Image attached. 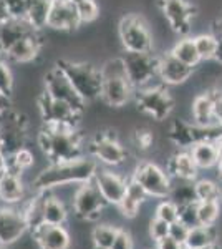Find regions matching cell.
<instances>
[{
  "instance_id": "1",
  "label": "cell",
  "mask_w": 222,
  "mask_h": 249,
  "mask_svg": "<svg viewBox=\"0 0 222 249\" xmlns=\"http://www.w3.org/2000/svg\"><path fill=\"white\" fill-rule=\"evenodd\" d=\"M98 170V161L90 155L80 156L70 161L50 163L34 178L32 188L34 191H51L53 188L67 186V184L88 183L95 178Z\"/></svg>"
},
{
  "instance_id": "2",
  "label": "cell",
  "mask_w": 222,
  "mask_h": 249,
  "mask_svg": "<svg viewBox=\"0 0 222 249\" xmlns=\"http://www.w3.org/2000/svg\"><path fill=\"white\" fill-rule=\"evenodd\" d=\"M38 146L50 163L70 161L85 156L83 136L71 124L43 123L38 133Z\"/></svg>"
},
{
  "instance_id": "3",
  "label": "cell",
  "mask_w": 222,
  "mask_h": 249,
  "mask_svg": "<svg viewBox=\"0 0 222 249\" xmlns=\"http://www.w3.org/2000/svg\"><path fill=\"white\" fill-rule=\"evenodd\" d=\"M103 87L100 100L106 107L121 108L124 107L131 98H135V87L126 77L123 57L110 58L102 67Z\"/></svg>"
},
{
  "instance_id": "4",
  "label": "cell",
  "mask_w": 222,
  "mask_h": 249,
  "mask_svg": "<svg viewBox=\"0 0 222 249\" xmlns=\"http://www.w3.org/2000/svg\"><path fill=\"white\" fill-rule=\"evenodd\" d=\"M56 65L63 70L85 103L95 102L102 96L103 75L100 67H95L90 62H75L70 58L58 60Z\"/></svg>"
},
{
  "instance_id": "5",
  "label": "cell",
  "mask_w": 222,
  "mask_h": 249,
  "mask_svg": "<svg viewBox=\"0 0 222 249\" xmlns=\"http://www.w3.org/2000/svg\"><path fill=\"white\" fill-rule=\"evenodd\" d=\"M135 103L141 113L153 118L154 122L168 120L176 105L168 87L161 82L135 90Z\"/></svg>"
},
{
  "instance_id": "6",
  "label": "cell",
  "mask_w": 222,
  "mask_h": 249,
  "mask_svg": "<svg viewBox=\"0 0 222 249\" xmlns=\"http://www.w3.org/2000/svg\"><path fill=\"white\" fill-rule=\"evenodd\" d=\"M120 42L124 52H136V53H146L153 52L154 40H153L151 29L143 15L126 14L120 20L118 25Z\"/></svg>"
},
{
  "instance_id": "7",
  "label": "cell",
  "mask_w": 222,
  "mask_h": 249,
  "mask_svg": "<svg viewBox=\"0 0 222 249\" xmlns=\"http://www.w3.org/2000/svg\"><path fill=\"white\" fill-rule=\"evenodd\" d=\"M126 77L135 87V90L151 85L154 80H159V57L153 52L136 53V52H124L123 55Z\"/></svg>"
},
{
  "instance_id": "8",
  "label": "cell",
  "mask_w": 222,
  "mask_h": 249,
  "mask_svg": "<svg viewBox=\"0 0 222 249\" xmlns=\"http://www.w3.org/2000/svg\"><path fill=\"white\" fill-rule=\"evenodd\" d=\"M222 133L221 128H205L199 126L194 122L176 118L169 123L168 140L179 150H191L194 144L205 142V140H216Z\"/></svg>"
},
{
  "instance_id": "9",
  "label": "cell",
  "mask_w": 222,
  "mask_h": 249,
  "mask_svg": "<svg viewBox=\"0 0 222 249\" xmlns=\"http://www.w3.org/2000/svg\"><path fill=\"white\" fill-rule=\"evenodd\" d=\"M135 181H138L143 190L148 193L149 198L166 199L169 198L172 186V178L166 170L157 166L153 161H143L135 168L131 176Z\"/></svg>"
},
{
  "instance_id": "10",
  "label": "cell",
  "mask_w": 222,
  "mask_h": 249,
  "mask_svg": "<svg viewBox=\"0 0 222 249\" xmlns=\"http://www.w3.org/2000/svg\"><path fill=\"white\" fill-rule=\"evenodd\" d=\"M88 155L93 156L98 163L111 168L121 166L128 160L126 148L118 142V136L111 130L98 133L91 140L88 144Z\"/></svg>"
},
{
  "instance_id": "11",
  "label": "cell",
  "mask_w": 222,
  "mask_h": 249,
  "mask_svg": "<svg viewBox=\"0 0 222 249\" xmlns=\"http://www.w3.org/2000/svg\"><path fill=\"white\" fill-rule=\"evenodd\" d=\"M27 138V120L25 116L14 110H7L0 116V142H2L3 155L9 158L18 150L25 148Z\"/></svg>"
},
{
  "instance_id": "12",
  "label": "cell",
  "mask_w": 222,
  "mask_h": 249,
  "mask_svg": "<svg viewBox=\"0 0 222 249\" xmlns=\"http://www.w3.org/2000/svg\"><path fill=\"white\" fill-rule=\"evenodd\" d=\"M73 213L76 218L83 219V221H95L102 216V213L106 206L102 191L98 190L96 183L88 181L82 183L76 188L75 195H73Z\"/></svg>"
},
{
  "instance_id": "13",
  "label": "cell",
  "mask_w": 222,
  "mask_h": 249,
  "mask_svg": "<svg viewBox=\"0 0 222 249\" xmlns=\"http://www.w3.org/2000/svg\"><path fill=\"white\" fill-rule=\"evenodd\" d=\"M159 9L174 34L189 37L196 17V7L189 0H159Z\"/></svg>"
},
{
  "instance_id": "14",
  "label": "cell",
  "mask_w": 222,
  "mask_h": 249,
  "mask_svg": "<svg viewBox=\"0 0 222 249\" xmlns=\"http://www.w3.org/2000/svg\"><path fill=\"white\" fill-rule=\"evenodd\" d=\"M43 91L51 98L70 103L71 107H75L80 111H83L85 107H86V103L82 100V96L76 93L70 80L58 65L50 68L45 73V77H43Z\"/></svg>"
},
{
  "instance_id": "15",
  "label": "cell",
  "mask_w": 222,
  "mask_h": 249,
  "mask_svg": "<svg viewBox=\"0 0 222 249\" xmlns=\"http://www.w3.org/2000/svg\"><path fill=\"white\" fill-rule=\"evenodd\" d=\"M38 108L42 113L43 123H60V124H71L76 126L82 118L83 111L76 110L67 102H60L51 96H48L45 91H42L38 96Z\"/></svg>"
},
{
  "instance_id": "16",
  "label": "cell",
  "mask_w": 222,
  "mask_h": 249,
  "mask_svg": "<svg viewBox=\"0 0 222 249\" xmlns=\"http://www.w3.org/2000/svg\"><path fill=\"white\" fill-rule=\"evenodd\" d=\"M30 230L22 208L12 204L0 206V244L12 246Z\"/></svg>"
},
{
  "instance_id": "17",
  "label": "cell",
  "mask_w": 222,
  "mask_h": 249,
  "mask_svg": "<svg viewBox=\"0 0 222 249\" xmlns=\"http://www.w3.org/2000/svg\"><path fill=\"white\" fill-rule=\"evenodd\" d=\"M82 23V17H80L78 10L70 0H53L51 2L47 29L65 34V32L78 30Z\"/></svg>"
},
{
  "instance_id": "18",
  "label": "cell",
  "mask_w": 222,
  "mask_h": 249,
  "mask_svg": "<svg viewBox=\"0 0 222 249\" xmlns=\"http://www.w3.org/2000/svg\"><path fill=\"white\" fill-rule=\"evenodd\" d=\"M93 181L96 183L98 190L102 191L104 201L108 204H113V206H118L123 201L124 195H126L130 179L111 170H98Z\"/></svg>"
},
{
  "instance_id": "19",
  "label": "cell",
  "mask_w": 222,
  "mask_h": 249,
  "mask_svg": "<svg viewBox=\"0 0 222 249\" xmlns=\"http://www.w3.org/2000/svg\"><path fill=\"white\" fill-rule=\"evenodd\" d=\"M194 73V68L186 65L179 58H176L171 52L159 55V82L166 87L183 85Z\"/></svg>"
},
{
  "instance_id": "20",
  "label": "cell",
  "mask_w": 222,
  "mask_h": 249,
  "mask_svg": "<svg viewBox=\"0 0 222 249\" xmlns=\"http://www.w3.org/2000/svg\"><path fill=\"white\" fill-rule=\"evenodd\" d=\"M30 232L38 249H70L71 239L63 224L42 223Z\"/></svg>"
},
{
  "instance_id": "21",
  "label": "cell",
  "mask_w": 222,
  "mask_h": 249,
  "mask_svg": "<svg viewBox=\"0 0 222 249\" xmlns=\"http://www.w3.org/2000/svg\"><path fill=\"white\" fill-rule=\"evenodd\" d=\"M40 32L42 30H37L34 34L23 37L22 40H18L9 52L3 53V57L9 62L18 63V65L20 63L25 65V63H32L34 60H37L43 47V37L40 35Z\"/></svg>"
},
{
  "instance_id": "22",
  "label": "cell",
  "mask_w": 222,
  "mask_h": 249,
  "mask_svg": "<svg viewBox=\"0 0 222 249\" xmlns=\"http://www.w3.org/2000/svg\"><path fill=\"white\" fill-rule=\"evenodd\" d=\"M166 171L172 179H184V181H196L199 175V168L189 150H179L169 156Z\"/></svg>"
},
{
  "instance_id": "23",
  "label": "cell",
  "mask_w": 222,
  "mask_h": 249,
  "mask_svg": "<svg viewBox=\"0 0 222 249\" xmlns=\"http://www.w3.org/2000/svg\"><path fill=\"white\" fill-rule=\"evenodd\" d=\"M37 32L27 18H9L0 25V52H9L18 40Z\"/></svg>"
},
{
  "instance_id": "24",
  "label": "cell",
  "mask_w": 222,
  "mask_h": 249,
  "mask_svg": "<svg viewBox=\"0 0 222 249\" xmlns=\"http://www.w3.org/2000/svg\"><path fill=\"white\" fill-rule=\"evenodd\" d=\"M25 184L20 178V173L7 168L0 175V201L15 206L25 199Z\"/></svg>"
},
{
  "instance_id": "25",
  "label": "cell",
  "mask_w": 222,
  "mask_h": 249,
  "mask_svg": "<svg viewBox=\"0 0 222 249\" xmlns=\"http://www.w3.org/2000/svg\"><path fill=\"white\" fill-rule=\"evenodd\" d=\"M191 115H192V122L199 124V126L221 128V124L216 120V113H214V98L211 90L194 96L191 105Z\"/></svg>"
},
{
  "instance_id": "26",
  "label": "cell",
  "mask_w": 222,
  "mask_h": 249,
  "mask_svg": "<svg viewBox=\"0 0 222 249\" xmlns=\"http://www.w3.org/2000/svg\"><path fill=\"white\" fill-rule=\"evenodd\" d=\"M148 198L149 196H148V193L143 190V186H141L138 181H135L133 178H130L126 195H124L123 201H121L116 208H118L120 213L126 219H135L136 216L139 214L141 206H143Z\"/></svg>"
},
{
  "instance_id": "27",
  "label": "cell",
  "mask_w": 222,
  "mask_h": 249,
  "mask_svg": "<svg viewBox=\"0 0 222 249\" xmlns=\"http://www.w3.org/2000/svg\"><path fill=\"white\" fill-rule=\"evenodd\" d=\"M219 244V232L216 226H196L191 228L186 239V249H212Z\"/></svg>"
},
{
  "instance_id": "28",
  "label": "cell",
  "mask_w": 222,
  "mask_h": 249,
  "mask_svg": "<svg viewBox=\"0 0 222 249\" xmlns=\"http://www.w3.org/2000/svg\"><path fill=\"white\" fill-rule=\"evenodd\" d=\"M189 151H191L192 158H194L199 170H211V168H216L221 160L214 140H205V142L197 143Z\"/></svg>"
},
{
  "instance_id": "29",
  "label": "cell",
  "mask_w": 222,
  "mask_h": 249,
  "mask_svg": "<svg viewBox=\"0 0 222 249\" xmlns=\"http://www.w3.org/2000/svg\"><path fill=\"white\" fill-rule=\"evenodd\" d=\"M68 219V210L60 198L45 191L43 199V223L48 224H65Z\"/></svg>"
},
{
  "instance_id": "30",
  "label": "cell",
  "mask_w": 222,
  "mask_h": 249,
  "mask_svg": "<svg viewBox=\"0 0 222 249\" xmlns=\"http://www.w3.org/2000/svg\"><path fill=\"white\" fill-rule=\"evenodd\" d=\"M169 52H171L176 58H179L183 63L192 68H196L203 62V58H201L199 52H197V48H196L194 37H183L181 40H177Z\"/></svg>"
},
{
  "instance_id": "31",
  "label": "cell",
  "mask_w": 222,
  "mask_h": 249,
  "mask_svg": "<svg viewBox=\"0 0 222 249\" xmlns=\"http://www.w3.org/2000/svg\"><path fill=\"white\" fill-rule=\"evenodd\" d=\"M51 2L53 0H27V20L37 30L47 29Z\"/></svg>"
},
{
  "instance_id": "32",
  "label": "cell",
  "mask_w": 222,
  "mask_h": 249,
  "mask_svg": "<svg viewBox=\"0 0 222 249\" xmlns=\"http://www.w3.org/2000/svg\"><path fill=\"white\" fill-rule=\"evenodd\" d=\"M169 199L174 201L177 206H184L189 203H197L194 181H184V179H172Z\"/></svg>"
},
{
  "instance_id": "33",
  "label": "cell",
  "mask_w": 222,
  "mask_h": 249,
  "mask_svg": "<svg viewBox=\"0 0 222 249\" xmlns=\"http://www.w3.org/2000/svg\"><path fill=\"white\" fill-rule=\"evenodd\" d=\"M43 199H45V191H37V195L22 206L30 231L43 223Z\"/></svg>"
},
{
  "instance_id": "34",
  "label": "cell",
  "mask_w": 222,
  "mask_h": 249,
  "mask_svg": "<svg viewBox=\"0 0 222 249\" xmlns=\"http://www.w3.org/2000/svg\"><path fill=\"white\" fill-rule=\"evenodd\" d=\"M118 232L120 228L113 226V224H98V226H95V230L91 232L93 248L111 249Z\"/></svg>"
},
{
  "instance_id": "35",
  "label": "cell",
  "mask_w": 222,
  "mask_h": 249,
  "mask_svg": "<svg viewBox=\"0 0 222 249\" xmlns=\"http://www.w3.org/2000/svg\"><path fill=\"white\" fill-rule=\"evenodd\" d=\"M197 203L199 201H221V183L214 179L201 178L194 181Z\"/></svg>"
},
{
  "instance_id": "36",
  "label": "cell",
  "mask_w": 222,
  "mask_h": 249,
  "mask_svg": "<svg viewBox=\"0 0 222 249\" xmlns=\"http://www.w3.org/2000/svg\"><path fill=\"white\" fill-rule=\"evenodd\" d=\"M194 43L196 48L199 52L203 62H207V60H214L217 52V45H219V38L217 35L211 32V34H199L194 37Z\"/></svg>"
},
{
  "instance_id": "37",
  "label": "cell",
  "mask_w": 222,
  "mask_h": 249,
  "mask_svg": "<svg viewBox=\"0 0 222 249\" xmlns=\"http://www.w3.org/2000/svg\"><path fill=\"white\" fill-rule=\"evenodd\" d=\"M221 201H199L197 214L201 226H216L221 218Z\"/></svg>"
},
{
  "instance_id": "38",
  "label": "cell",
  "mask_w": 222,
  "mask_h": 249,
  "mask_svg": "<svg viewBox=\"0 0 222 249\" xmlns=\"http://www.w3.org/2000/svg\"><path fill=\"white\" fill-rule=\"evenodd\" d=\"M14 88H15V78L12 73L10 63L3 55H0V93L5 98H12L14 95Z\"/></svg>"
},
{
  "instance_id": "39",
  "label": "cell",
  "mask_w": 222,
  "mask_h": 249,
  "mask_svg": "<svg viewBox=\"0 0 222 249\" xmlns=\"http://www.w3.org/2000/svg\"><path fill=\"white\" fill-rule=\"evenodd\" d=\"M9 170H14L22 175V171L25 170H30L32 166H34L35 163V156L32 153L30 150H27V148H22V150H18L17 153H14L12 156H9Z\"/></svg>"
},
{
  "instance_id": "40",
  "label": "cell",
  "mask_w": 222,
  "mask_h": 249,
  "mask_svg": "<svg viewBox=\"0 0 222 249\" xmlns=\"http://www.w3.org/2000/svg\"><path fill=\"white\" fill-rule=\"evenodd\" d=\"M76 7L83 23H91L100 17V7L95 0H70Z\"/></svg>"
},
{
  "instance_id": "41",
  "label": "cell",
  "mask_w": 222,
  "mask_h": 249,
  "mask_svg": "<svg viewBox=\"0 0 222 249\" xmlns=\"http://www.w3.org/2000/svg\"><path fill=\"white\" fill-rule=\"evenodd\" d=\"M154 216L168 221V223L171 224V223H174V221L179 219V206H177L174 201H171L169 198H166L164 201H161L156 206Z\"/></svg>"
},
{
  "instance_id": "42",
  "label": "cell",
  "mask_w": 222,
  "mask_h": 249,
  "mask_svg": "<svg viewBox=\"0 0 222 249\" xmlns=\"http://www.w3.org/2000/svg\"><path fill=\"white\" fill-rule=\"evenodd\" d=\"M169 228H171V224L168 223V221L157 218L154 216L151 221H149V226H148V232H149V238H151L153 243H157V241L164 239L169 236Z\"/></svg>"
},
{
  "instance_id": "43",
  "label": "cell",
  "mask_w": 222,
  "mask_h": 249,
  "mask_svg": "<svg viewBox=\"0 0 222 249\" xmlns=\"http://www.w3.org/2000/svg\"><path fill=\"white\" fill-rule=\"evenodd\" d=\"M179 221L188 228H196L199 224V214H197V203H189L179 206Z\"/></svg>"
},
{
  "instance_id": "44",
  "label": "cell",
  "mask_w": 222,
  "mask_h": 249,
  "mask_svg": "<svg viewBox=\"0 0 222 249\" xmlns=\"http://www.w3.org/2000/svg\"><path fill=\"white\" fill-rule=\"evenodd\" d=\"M133 142H135L138 150H149L153 146V143H154V135H153V131L146 130V128H141V130L135 131Z\"/></svg>"
},
{
  "instance_id": "45",
  "label": "cell",
  "mask_w": 222,
  "mask_h": 249,
  "mask_svg": "<svg viewBox=\"0 0 222 249\" xmlns=\"http://www.w3.org/2000/svg\"><path fill=\"white\" fill-rule=\"evenodd\" d=\"M10 18H27V0H5Z\"/></svg>"
},
{
  "instance_id": "46",
  "label": "cell",
  "mask_w": 222,
  "mask_h": 249,
  "mask_svg": "<svg viewBox=\"0 0 222 249\" xmlns=\"http://www.w3.org/2000/svg\"><path fill=\"white\" fill-rule=\"evenodd\" d=\"M189 231H191V228H188L184 223H181L179 219L174 221V223H171V228H169V236H171L172 239L179 241V243H186V239H188L189 236Z\"/></svg>"
},
{
  "instance_id": "47",
  "label": "cell",
  "mask_w": 222,
  "mask_h": 249,
  "mask_svg": "<svg viewBox=\"0 0 222 249\" xmlns=\"http://www.w3.org/2000/svg\"><path fill=\"white\" fill-rule=\"evenodd\" d=\"M111 249H135V243H133V238H131L130 232L120 228V232H118V236H116Z\"/></svg>"
},
{
  "instance_id": "48",
  "label": "cell",
  "mask_w": 222,
  "mask_h": 249,
  "mask_svg": "<svg viewBox=\"0 0 222 249\" xmlns=\"http://www.w3.org/2000/svg\"><path fill=\"white\" fill-rule=\"evenodd\" d=\"M156 249H186V246L183 243H179V241L172 239L171 236H168V238L157 241Z\"/></svg>"
},
{
  "instance_id": "49",
  "label": "cell",
  "mask_w": 222,
  "mask_h": 249,
  "mask_svg": "<svg viewBox=\"0 0 222 249\" xmlns=\"http://www.w3.org/2000/svg\"><path fill=\"white\" fill-rule=\"evenodd\" d=\"M216 34V32H214ZM217 38H219V45H217V52H216V57H214V62H217L219 65H222V34H216Z\"/></svg>"
},
{
  "instance_id": "50",
  "label": "cell",
  "mask_w": 222,
  "mask_h": 249,
  "mask_svg": "<svg viewBox=\"0 0 222 249\" xmlns=\"http://www.w3.org/2000/svg\"><path fill=\"white\" fill-rule=\"evenodd\" d=\"M7 110H9V98H5V96L0 93V116L5 113Z\"/></svg>"
},
{
  "instance_id": "51",
  "label": "cell",
  "mask_w": 222,
  "mask_h": 249,
  "mask_svg": "<svg viewBox=\"0 0 222 249\" xmlns=\"http://www.w3.org/2000/svg\"><path fill=\"white\" fill-rule=\"evenodd\" d=\"M9 168V160H7L5 155H0V175Z\"/></svg>"
},
{
  "instance_id": "52",
  "label": "cell",
  "mask_w": 222,
  "mask_h": 249,
  "mask_svg": "<svg viewBox=\"0 0 222 249\" xmlns=\"http://www.w3.org/2000/svg\"><path fill=\"white\" fill-rule=\"evenodd\" d=\"M216 170H217V176H219V179L222 181V158L219 160V163H217Z\"/></svg>"
},
{
  "instance_id": "53",
  "label": "cell",
  "mask_w": 222,
  "mask_h": 249,
  "mask_svg": "<svg viewBox=\"0 0 222 249\" xmlns=\"http://www.w3.org/2000/svg\"><path fill=\"white\" fill-rule=\"evenodd\" d=\"M216 34H222V18L219 20V32H216Z\"/></svg>"
},
{
  "instance_id": "54",
  "label": "cell",
  "mask_w": 222,
  "mask_h": 249,
  "mask_svg": "<svg viewBox=\"0 0 222 249\" xmlns=\"http://www.w3.org/2000/svg\"><path fill=\"white\" fill-rule=\"evenodd\" d=\"M10 246H5V244H0V249H9Z\"/></svg>"
},
{
  "instance_id": "55",
  "label": "cell",
  "mask_w": 222,
  "mask_h": 249,
  "mask_svg": "<svg viewBox=\"0 0 222 249\" xmlns=\"http://www.w3.org/2000/svg\"><path fill=\"white\" fill-rule=\"evenodd\" d=\"M0 155H3V148H2V142H0Z\"/></svg>"
},
{
  "instance_id": "56",
  "label": "cell",
  "mask_w": 222,
  "mask_h": 249,
  "mask_svg": "<svg viewBox=\"0 0 222 249\" xmlns=\"http://www.w3.org/2000/svg\"><path fill=\"white\" fill-rule=\"evenodd\" d=\"M221 203H222V181H221Z\"/></svg>"
},
{
  "instance_id": "57",
  "label": "cell",
  "mask_w": 222,
  "mask_h": 249,
  "mask_svg": "<svg viewBox=\"0 0 222 249\" xmlns=\"http://www.w3.org/2000/svg\"><path fill=\"white\" fill-rule=\"evenodd\" d=\"M214 249H221V248H219V244H217V246H216V248H214Z\"/></svg>"
},
{
  "instance_id": "58",
  "label": "cell",
  "mask_w": 222,
  "mask_h": 249,
  "mask_svg": "<svg viewBox=\"0 0 222 249\" xmlns=\"http://www.w3.org/2000/svg\"><path fill=\"white\" fill-rule=\"evenodd\" d=\"M93 249H102V248H93Z\"/></svg>"
},
{
  "instance_id": "59",
  "label": "cell",
  "mask_w": 222,
  "mask_h": 249,
  "mask_svg": "<svg viewBox=\"0 0 222 249\" xmlns=\"http://www.w3.org/2000/svg\"><path fill=\"white\" fill-rule=\"evenodd\" d=\"M0 55H2V52H0Z\"/></svg>"
},
{
  "instance_id": "60",
  "label": "cell",
  "mask_w": 222,
  "mask_h": 249,
  "mask_svg": "<svg viewBox=\"0 0 222 249\" xmlns=\"http://www.w3.org/2000/svg\"><path fill=\"white\" fill-rule=\"evenodd\" d=\"M212 249H214V248H212Z\"/></svg>"
}]
</instances>
